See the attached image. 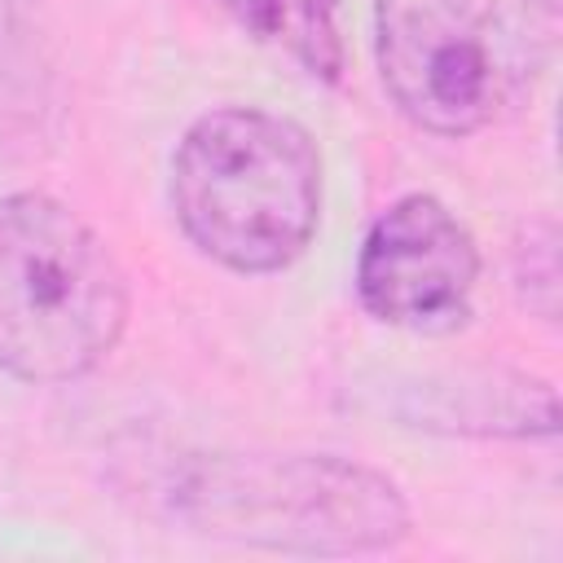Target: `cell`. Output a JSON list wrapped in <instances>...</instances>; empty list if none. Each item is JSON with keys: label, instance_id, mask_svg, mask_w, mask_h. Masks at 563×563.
<instances>
[{"label": "cell", "instance_id": "cell-1", "mask_svg": "<svg viewBox=\"0 0 563 563\" xmlns=\"http://www.w3.org/2000/svg\"><path fill=\"white\" fill-rule=\"evenodd\" d=\"M559 31L563 0H374L383 92L431 136H475L519 114Z\"/></svg>", "mask_w": 563, "mask_h": 563}, {"label": "cell", "instance_id": "cell-2", "mask_svg": "<svg viewBox=\"0 0 563 563\" xmlns=\"http://www.w3.org/2000/svg\"><path fill=\"white\" fill-rule=\"evenodd\" d=\"M180 233L220 268L264 277L290 268L321 224V154L303 123L220 106L198 114L172 154Z\"/></svg>", "mask_w": 563, "mask_h": 563}, {"label": "cell", "instance_id": "cell-3", "mask_svg": "<svg viewBox=\"0 0 563 563\" xmlns=\"http://www.w3.org/2000/svg\"><path fill=\"white\" fill-rule=\"evenodd\" d=\"M167 501L198 537L282 554H378L413 523L396 479L334 453H202Z\"/></svg>", "mask_w": 563, "mask_h": 563}, {"label": "cell", "instance_id": "cell-4", "mask_svg": "<svg viewBox=\"0 0 563 563\" xmlns=\"http://www.w3.org/2000/svg\"><path fill=\"white\" fill-rule=\"evenodd\" d=\"M132 290L110 242L53 194L0 198V369L57 387L123 339Z\"/></svg>", "mask_w": 563, "mask_h": 563}, {"label": "cell", "instance_id": "cell-5", "mask_svg": "<svg viewBox=\"0 0 563 563\" xmlns=\"http://www.w3.org/2000/svg\"><path fill=\"white\" fill-rule=\"evenodd\" d=\"M475 282L479 246L435 194H405L365 229L356 299L383 325L449 334L466 325Z\"/></svg>", "mask_w": 563, "mask_h": 563}, {"label": "cell", "instance_id": "cell-6", "mask_svg": "<svg viewBox=\"0 0 563 563\" xmlns=\"http://www.w3.org/2000/svg\"><path fill=\"white\" fill-rule=\"evenodd\" d=\"M391 418L422 431L444 435H515V440H550L559 431V400L550 383L523 374H488V369H449L422 374L391 391Z\"/></svg>", "mask_w": 563, "mask_h": 563}, {"label": "cell", "instance_id": "cell-7", "mask_svg": "<svg viewBox=\"0 0 563 563\" xmlns=\"http://www.w3.org/2000/svg\"><path fill=\"white\" fill-rule=\"evenodd\" d=\"M220 4L242 31L299 62L312 79L334 84L343 75L334 0H220Z\"/></svg>", "mask_w": 563, "mask_h": 563}, {"label": "cell", "instance_id": "cell-8", "mask_svg": "<svg viewBox=\"0 0 563 563\" xmlns=\"http://www.w3.org/2000/svg\"><path fill=\"white\" fill-rule=\"evenodd\" d=\"M559 238H554V224L550 220H537L528 224V242L515 246V282H519V295L523 303L541 317V321H554L559 312Z\"/></svg>", "mask_w": 563, "mask_h": 563}]
</instances>
